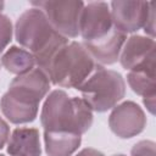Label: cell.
Here are the masks:
<instances>
[{
	"label": "cell",
	"instance_id": "cell-1",
	"mask_svg": "<svg viewBox=\"0 0 156 156\" xmlns=\"http://www.w3.org/2000/svg\"><path fill=\"white\" fill-rule=\"evenodd\" d=\"M15 30L17 41L30 50L35 63L44 72L56 52L68 43L66 37L54 29L40 9L23 12L17 20Z\"/></svg>",
	"mask_w": 156,
	"mask_h": 156
},
{
	"label": "cell",
	"instance_id": "cell-2",
	"mask_svg": "<svg viewBox=\"0 0 156 156\" xmlns=\"http://www.w3.org/2000/svg\"><path fill=\"white\" fill-rule=\"evenodd\" d=\"M49 89L50 79L46 73L39 67L33 68L12 80L9 91L1 98V111L12 123L32 122Z\"/></svg>",
	"mask_w": 156,
	"mask_h": 156
},
{
	"label": "cell",
	"instance_id": "cell-3",
	"mask_svg": "<svg viewBox=\"0 0 156 156\" xmlns=\"http://www.w3.org/2000/svg\"><path fill=\"white\" fill-rule=\"evenodd\" d=\"M45 132H67L82 135L93 123L91 107L80 98H69L62 90L52 91L41 111Z\"/></svg>",
	"mask_w": 156,
	"mask_h": 156
},
{
	"label": "cell",
	"instance_id": "cell-4",
	"mask_svg": "<svg viewBox=\"0 0 156 156\" xmlns=\"http://www.w3.org/2000/svg\"><path fill=\"white\" fill-rule=\"evenodd\" d=\"M94 68V60L83 44L72 41L56 52L45 73L55 85L79 88Z\"/></svg>",
	"mask_w": 156,
	"mask_h": 156
},
{
	"label": "cell",
	"instance_id": "cell-5",
	"mask_svg": "<svg viewBox=\"0 0 156 156\" xmlns=\"http://www.w3.org/2000/svg\"><path fill=\"white\" fill-rule=\"evenodd\" d=\"M78 89L91 110L104 112L113 107L124 96L126 85L119 73L98 67Z\"/></svg>",
	"mask_w": 156,
	"mask_h": 156
},
{
	"label": "cell",
	"instance_id": "cell-6",
	"mask_svg": "<svg viewBox=\"0 0 156 156\" xmlns=\"http://www.w3.org/2000/svg\"><path fill=\"white\" fill-rule=\"evenodd\" d=\"M32 5L45 13L54 29L61 35L74 38L79 34V17L84 7L82 1H34Z\"/></svg>",
	"mask_w": 156,
	"mask_h": 156
},
{
	"label": "cell",
	"instance_id": "cell-7",
	"mask_svg": "<svg viewBox=\"0 0 156 156\" xmlns=\"http://www.w3.org/2000/svg\"><path fill=\"white\" fill-rule=\"evenodd\" d=\"M155 6L154 1H113L111 17L113 26L123 33L145 27Z\"/></svg>",
	"mask_w": 156,
	"mask_h": 156
},
{
	"label": "cell",
	"instance_id": "cell-8",
	"mask_svg": "<svg viewBox=\"0 0 156 156\" xmlns=\"http://www.w3.org/2000/svg\"><path fill=\"white\" fill-rule=\"evenodd\" d=\"M121 63L132 72L155 74V43L150 38L134 35L128 39L121 55Z\"/></svg>",
	"mask_w": 156,
	"mask_h": 156
},
{
	"label": "cell",
	"instance_id": "cell-9",
	"mask_svg": "<svg viewBox=\"0 0 156 156\" xmlns=\"http://www.w3.org/2000/svg\"><path fill=\"white\" fill-rule=\"evenodd\" d=\"M113 27L106 2H90L83 7L79 17V33L84 41H93L106 35Z\"/></svg>",
	"mask_w": 156,
	"mask_h": 156
},
{
	"label": "cell",
	"instance_id": "cell-10",
	"mask_svg": "<svg viewBox=\"0 0 156 156\" xmlns=\"http://www.w3.org/2000/svg\"><path fill=\"white\" fill-rule=\"evenodd\" d=\"M108 123L112 132L119 138H132L144 129L145 116L136 104L127 101L112 111Z\"/></svg>",
	"mask_w": 156,
	"mask_h": 156
},
{
	"label": "cell",
	"instance_id": "cell-11",
	"mask_svg": "<svg viewBox=\"0 0 156 156\" xmlns=\"http://www.w3.org/2000/svg\"><path fill=\"white\" fill-rule=\"evenodd\" d=\"M124 40L126 33L121 32L113 26L106 35L93 41H84L83 46L93 60L95 58L98 62L110 65L117 61Z\"/></svg>",
	"mask_w": 156,
	"mask_h": 156
},
{
	"label": "cell",
	"instance_id": "cell-12",
	"mask_svg": "<svg viewBox=\"0 0 156 156\" xmlns=\"http://www.w3.org/2000/svg\"><path fill=\"white\" fill-rule=\"evenodd\" d=\"M11 156H40L39 132L35 128H16L7 144Z\"/></svg>",
	"mask_w": 156,
	"mask_h": 156
},
{
	"label": "cell",
	"instance_id": "cell-13",
	"mask_svg": "<svg viewBox=\"0 0 156 156\" xmlns=\"http://www.w3.org/2000/svg\"><path fill=\"white\" fill-rule=\"evenodd\" d=\"M44 140L49 156H71L80 145V135L67 132H45Z\"/></svg>",
	"mask_w": 156,
	"mask_h": 156
},
{
	"label": "cell",
	"instance_id": "cell-14",
	"mask_svg": "<svg viewBox=\"0 0 156 156\" xmlns=\"http://www.w3.org/2000/svg\"><path fill=\"white\" fill-rule=\"evenodd\" d=\"M128 83L130 88L139 95L144 96L146 107L154 113L155 105V74L147 72H130L128 74Z\"/></svg>",
	"mask_w": 156,
	"mask_h": 156
},
{
	"label": "cell",
	"instance_id": "cell-15",
	"mask_svg": "<svg viewBox=\"0 0 156 156\" xmlns=\"http://www.w3.org/2000/svg\"><path fill=\"white\" fill-rule=\"evenodd\" d=\"M1 63L9 72L21 76L33 69L35 60L29 51H26L17 46H12L2 56Z\"/></svg>",
	"mask_w": 156,
	"mask_h": 156
},
{
	"label": "cell",
	"instance_id": "cell-16",
	"mask_svg": "<svg viewBox=\"0 0 156 156\" xmlns=\"http://www.w3.org/2000/svg\"><path fill=\"white\" fill-rule=\"evenodd\" d=\"M11 35H12V26L10 20L6 16L0 15V52L11 40Z\"/></svg>",
	"mask_w": 156,
	"mask_h": 156
},
{
	"label": "cell",
	"instance_id": "cell-17",
	"mask_svg": "<svg viewBox=\"0 0 156 156\" xmlns=\"http://www.w3.org/2000/svg\"><path fill=\"white\" fill-rule=\"evenodd\" d=\"M132 156H155V144L152 141H140L133 150Z\"/></svg>",
	"mask_w": 156,
	"mask_h": 156
},
{
	"label": "cell",
	"instance_id": "cell-18",
	"mask_svg": "<svg viewBox=\"0 0 156 156\" xmlns=\"http://www.w3.org/2000/svg\"><path fill=\"white\" fill-rule=\"evenodd\" d=\"M10 130H9V126L6 124V122L0 117V149L5 145L7 138H9Z\"/></svg>",
	"mask_w": 156,
	"mask_h": 156
},
{
	"label": "cell",
	"instance_id": "cell-19",
	"mask_svg": "<svg viewBox=\"0 0 156 156\" xmlns=\"http://www.w3.org/2000/svg\"><path fill=\"white\" fill-rule=\"evenodd\" d=\"M76 156H104V155L95 149H84Z\"/></svg>",
	"mask_w": 156,
	"mask_h": 156
},
{
	"label": "cell",
	"instance_id": "cell-20",
	"mask_svg": "<svg viewBox=\"0 0 156 156\" xmlns=\"http://www.w3.org/2000/svg\"><path fill=\"white\" fill-rule=\"evenodd\" d=\"M2 7H4V2H2V1H0V11L2 10Z\"/></svg>",
	"mask_w": 156,
	"mask_h": 156
},
{
	"label": "cell",
	"instance_id": "cell-21",
	"mask_svg": "<svg viewBox=\"0 0 156 156\" xmlns=\"http://www.w3.org/2000/svg\"><path fill=\"white\" fill-rule=\"evenodd\" d=\"M115 156H124V155H115Z\"/></svg>",
	"mask_w": 156,
	"mask_h": 156
},
{
	"label": "cell",
	"instance_id": "cell-22",
	"mask_svg": "<svg viewBox=\"0 0 156 156\" xmlns=\"http://www.w3.org/2000/svg\"><path fill=\"white\" fill-rule=\"evenodd\" d=\"M0 156H4V155H0Z\"/></svg>",
	"mask_w": 156,
	"mask_h": 156
}]
</instances>
